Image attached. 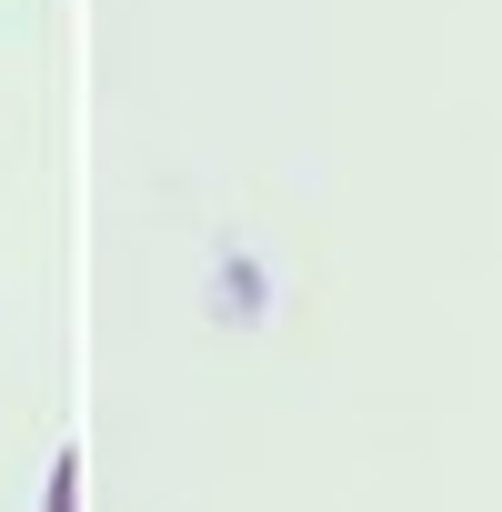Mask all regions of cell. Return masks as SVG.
Here are the masks:
<instances>
[]
</instances>
